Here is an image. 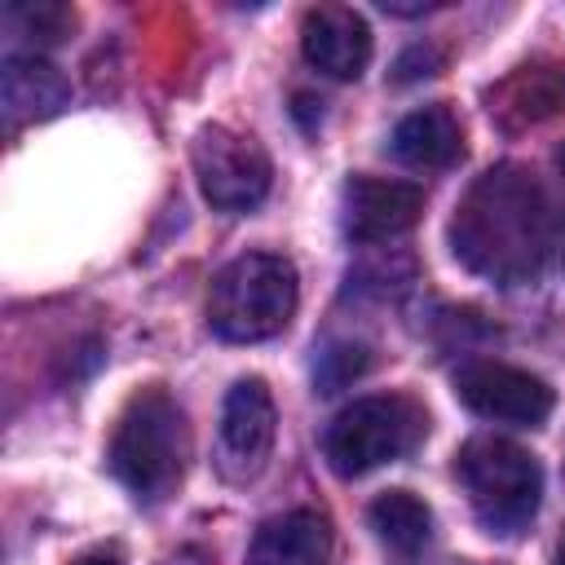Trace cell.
<instances>
[{
  "label": "cell",
  "instance_id": "11",
  "mask_svg": "<svg viewBox=\"0 0 565 565\" xmlns=\"http://www.w3.org/2000/svg\"><path fill=\"white\" fill-rule=\"evenodd\" d=\"M66 102H71V84L53 62H44L35 53H9L4 57L0 106H4V119L13 128L18 124H40V119L57 115Z\"/></svg>",
  "mask_w": 565,
  "mask_h": 565
},
{
  "label": "cell",
  "instance_id": "16",
  "mask_svg": "<svg viewBox=\"0 0 565 565\" xmlns=\"http://www.w3.org/2000/svg\"><path fill=\"white\" fill-rule=\"evenodd\" d=\"M4 26L22 40H35V44H57L71 35L75 26V13L66 4H53V0H35V4H9L4 9Z\"/></svg>",
  "mask_w": 565,
  "mask_h": 565
},
{
  "label": "cell",
  "instance_id": "4",
  "mask_svg": "<svg viewBox=\"0 0 565 565\" xmlns=\"http://www.w3.org/2000/svg\"><path fill=\"white\" fill-rule=\"evenodd\" d=\"M455 472H459V486L468 490L472 516L490 534L516 539L530 530L543 499V468L525 446L481 433L459 446Z\"/></svg>",
  "mask_w": 565,
  "mask_h": 565
},
{
  "label": "cell",
  "instance_id": "14",
  "mask_svg": "<svg viewBox=\"0 0 565 565\" xmlns=\"http://www.w3.org/2000/svg\"><path fill=\"white\" fill-rule=\"evenodd\" d=\"M565 106V66H521L490 97V115L508 128L539 124Z\"/></svg>",
  "mask_w": 565,
  "mask_h": 565
},
{
  "label": "cell",
  "instance_id": "13",
  "mask_svg": "<svg viewBox=\"0 0 565 565\" xmlns=\"http://www.w3.org/2000/svg\"><path fill=\"white\" fill-rule=\"evenodd\" d=\"M327 556H331V525L309 508L265 521L247 547V565H327Z\"/></svg>",
  "mask_w": 565,
  "mask_h": 565
},
{
  "label": "cell",
  "instance_id": "6",
  "mask_svg": "<svg viewBox=\"0 0 565 565\" xmlns=\"http://www.w3.org/2000/svg\"><path fill=\"white\" fill-rule=\"evenodd\" d=\"M190 159H194L199 190L216 212H252L269 194V181H274L269 154L247 132L207 124L194 132Z\"/></svg>",
  "mask_w": 565,
  "mask_h": 565
},
{
  "label": "cell",
  "instance_id": "3",
  "mask_svg": "<svg viewBox=\"0 0 565 565\" xmlns=\"http://www.w3.org/2000/svg\"><path fill=\"white\" fill-rule=\"evenodd\" d=\"M296 265L278 252L234 256L207 287V322L230 344L278 335L296 313Z\"/></svg>",
  "mask_w": 565,
  "mask_h": 565
},
{
  "label": "cell",
  "instance_id": "15",
  "mask_svg": "<svg viewBox=\"0 0 565 565\" xmlns=\"http://www.w3.org/2000/svg\"><path fill=\"white\" fill-rule=\"evenodd\" d=\"M366 521L375 530V539L397 556V561H415L428 539H433V512L419 494L411 490H384L371 508H366Z\"/></svg>",
  "mask_w": 565,
  "mask_h": 565
},
{
  "label": "cell",
  "instance_id": "17",
  "mask_svg": "<svg viewBox=\"0 0 565 565\" xmlns=\"http://www.w3.org/2000/svg\"><path fill=\"white\" fill-rule=\"evenodd\" d=\"M366 366H371V349H366V344H358V340H331V344L318 353V362H313V380H318L322 393H340V388L353 384Z\"/></svg>",
  "mask_w": 565,
  "mask_h": 565
},
{
  "label": "cell",
  "instance_id": "12",
  "mask_svg": "<svg viewBox=\"0 0 565 565\" xmlns=\"http://www.w3.org/2000/svg\"><path fill=\"white\" fill-rule=\"evenodd\" d=\"M388 150L397 163L415 168V172H437V168H450L459 154H463V128H459V115L446 106V102H433V106H419L411 115L397 119L393 137H388Z\"/></svg>",
  "mask_w": 565,
  "mask_h": 565
},
{
  "label": "cell",
  "instance_id": "7",
  "mask_svg": "<svg viewBox=\"0 0 565 565\" xmlns=\"http://www.w3.org/2000/svg\"><path fill=\"white\" fill-rule=\"evenodd\" d=\"M455 397L472 415L494 419V424H516V428H539L552 415V402H556L547 380H539L521 366L494 362V358L463 362L455 371Z\"/></svg>",
  "mask_w": 565,
  "mask_h": 565
},
{
  "label": "cell",
  "instance_id": "19",
  "mask_svg": "<svg viewBox=\"0 0 565 565\" xmlns=\"http://www.w3.org/2000/svg\"><path fill=\"white\" fill-rule=\"evenodd\" d=\"M75 565H119L115 556H84V561H75Z\"/></svg>",
  "mask_w": 565,
  "mask_h": 565
},
{
  "label": "cell",
  "instance_id": "18",
  "mask_svg": "<svg viewBox=\"0 0 565 565\" xmlns=\"http://www.w3.org/2000/svg\"><path fill=\"white\" fill-rule=\"evenodd\" d=\"M437 66H441V53H437V49H428V44H415V49H406V53L397 57V79L406 84V79L433 75Z\"/></svg>",
  "mask_w": 565,
  "mask_h": 565
},
{
  "label": "cell",
  "instance_id": "21",
  "mask_svg": "<svg viewBox=\"0 0 565 565\" xmlns=\"http://www.w3.org/2000/svg\"><path fill=\"white\" fill-rule=\"evenodd\" d=\"M556 565H565V539H561V547H556Z\"/></svg>",
  "mask_w": 565,
  "mask_h": 565
},
{
  "label": "cell",
  "instance_id": "2",
  "mask_svg": "<svg viewBox=\"0 0 565 565\" xmlns=\"http://www.w3.org/2000/svg\"><path fill=\"white\" fill-rule=\"evenodd\" d=\"M185 459H190V428L177 397L163 388L132 393L115 419L106 450L115 481L141 503H163L181 486Z\"/></svg>",
  "mask_w": 565,
  "mask_h": 565
},
{
  "label": "cell",
  "instance_id": "10",
  "mask_svg": "<svg viewBox=\"0 0 565 565\" xmlns=\"http://www.w3.org/2000/svg\"><path fill=\"white\" fill-rule=\"evenodd\" d=\"M305 62L331 79H358L371 62V26L349 4H318L300 22Z\"/></svg>",
  "mask_w": 565,
  "mask_h": 565
},
{
  "label": "cell",
  "instance_id": "1",
  "mask_svg": "<svg viewBox=\"0 0 565 565\" xmlns=\"http://www.w3.org/2000/svg\"><path fill=\"white\" fill-rule=\"evenodd\" d=\"M450 247L463 269L499 287L534 282L556 247V212L534 172H525L521 163L481 172L455 207Z\"/></svg>",
  "mask_w": 565,
  "mask_h": 565
},
{
  "label": "cell",
  "instance_id": "8",
  "mask_svg": "<svg viewBox=\"0 0 565 565\" xmlns=\"http://www.w3.org/2000/svg\"><path fill=\"white\" fill-rule=\"evenodd\" d=\"M274 433H278V415H274V397H269L265 380H256V375L234 380V388L221 402L216 472L225 481L260 477V468L269 463V450H274Z\"/></svg>",
  "mask_w": 565,
  "mask_h": 565
},
{
  "label": "cell",
  "instance_id": "5",
  "mask_svg": "<svg viewBox=\"0 0 565 565\" xmlns=\"http://www.w3.org/2000/svg\"><path fill=\"white\" fill-rule=\"evenodd\" d=\"M424 433H428V415L415 397L375 393V397H358L327 424L322 455H327L331 472L366 477V472L411 455L424 441Z\"/></svg>",
  "mask_w": 565,
  "mask_h": 565
},
{
  "label": "cell",
  "instance_id": "20",
  "mask_svg": "<svg viewBox=\"0 0 565 565\" xmlns=\"http://www.w3.org/2000/svg\"><path fill=\"white\" fill-rule=\"evenodd\" d=\"M556 168H561V177H565V146L556 150Z\"/></svg>",
  "mask_w": 565,
  "mask_h": 565
},
{
  "label": "cell",
  "instance_id": "9",
  "mask_svg": "<svg viewBox=\"0 0 565 565\" xmlns=\"http://www.w3.org/2000/svg\"><path fill=\"white\" fill-rule=\"evenodd\" d=\"M424 212V190L415 181L353 177L340 194V225L353 243H388L406 234Z\"/></svg>",
  "mask_w": 565,
  "mask_h": 565
}]
</instances>
